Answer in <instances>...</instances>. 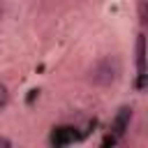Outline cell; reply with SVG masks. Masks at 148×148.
I'll return each instance as SVG.
<instances>
[{
  "label": "cell",
  "mask_w": 148,
  "mask_h": 148,
  "mask_svg": "<svg viewBox=\"0 0 148 148\" xmlns=\"http://www.w3.org/2000/svg\"><path fill=\"white\" fill-rule=\"evenodd\" d=\"M0 146H12V141H9V139H5V136H0Z\"/></svg>",
  "instance_id": "8992f818"
},
{
  "label": "cell",
  "mask_w": 148,
  "mask_h": 148,
  "mask_svg": "<svg viewBox=\"0 0 148 148\" xmlns=\"http://www.w3.org/2000/svg\"><path fill=\"white\" fill-rule=\"evenodd\" d=\"M74 139H76L74 127H58V130L53 132V136H51V143H56V146H65V143H69V141H74Z\"/></svg>",
  "instance_id": "277c9868"
},
{
  "label": "cell",
  "mask_w": 148,
  "mask_h": 148,
  "mask_svg": "<svg viewBox=\"0 0 148 148\" xmlns=\"http://www.w3.org/2000/svg\"><path fill=\"white\" fill-rule=\"evenodd\" d=\"M136 69H139V86H143V76H146V42H143V35L136 39Z\"/></svg>",
  "instance_id": "3957f363"
},
{
  "label": "cell",
  "mask_w": 148,
  "mask_h": 148,
  "mask_svg": "<svg viewBox=\"0 0 148 148\" xmlns=\"http://www.w3.org/2000/svg\"><path fill=\"white\" fill-rule=\"evenodd\" d=\"M130 123H132V109L130 106H120L118 113H116V118H113V125H111L113 134L116 136H123L130 130Z\"/></svg>",
  "instance_id": "7a4b0ae2"
},
{
  "label": "cell",
  "mask_w": 148,
  "mask_h": 148,
  "mask_svg": "<svg viewBox=\"0 0 148 148\" xmlns=\"http://www.w3.org/2000/svg\"><path fill=\"white\" fill-rule=\"evenodd\" d=\"M118 76H120V62L113 56H106V58L97 60L90 69V81L95 86H111V83H116Z\"/></svg>",
  "instance_id": "6da1fadb"
},
{
  "label": "cell",
  "mask_w": 148,
  "mask_h": 148,
  "mask_svg": "<svg viewBox=\"0 0 148 148\" xmlns=\"http://www.w3.org/2000/svg\"><path fill=\"white\" fill-rule=\"evenodd\" d=\"M7 102H9V92H7V88L0 83V109L7 106Z\"/></svg>",
  "instance_id": "5b68a950"
}]
</instances>
